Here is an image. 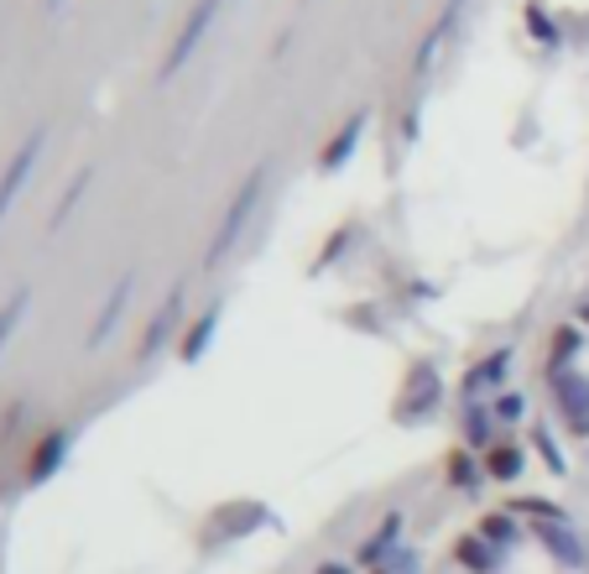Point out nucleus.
I'll return each mask as SVG.
<instances>
[{
	"mask_svg": "<svg viewBox=\"0 0 589 574\" xmlns=\"http://www.w3.org/2000/svg\"><path fill=\"white\" fill-rule=\"evenodd\" d=\"M553 392H558V408H564V418L574 423V434H589V381L585 377H558L553 381Z\"/></svg>",
	"mask_w": 589,
	"mask_h": 574,
	"instance_id": "f257e3e1",
	"label": "nucleus"
},
{
	"mask_svg": "<svg viewBox=\"0 0 589 574\" xmlns=\"http://www.w3.org/2000/svg\"><path fill=\"white\" fill-rule=\"evenodd\" d=\"M574 350H579V335H574V329H558V339H553V356L569 360Z\"/></svg>",
	"mask_w": 589,
	"mask_h": 574,
	"instance_id": "f03ea898",
	"label": "nucleus"
},
{
	"mask_svg": "<svg viewBox=\"0 0 589 574\" xmlns=\"http://www.w3.org/2000/svg\"><path fill=\"white\" fill-rule=\"evenodd\" d=\"M579 314H585V324H589V303H585V308H579Z\"/></svg>",
	"mask_w": 589,
	"mask_h": 574,
	"instance_id": "7ed1b4c3",
	"label": "nucleus"
}]
</instances>
